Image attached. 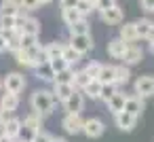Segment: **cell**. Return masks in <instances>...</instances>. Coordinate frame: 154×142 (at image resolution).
I'll return each mask as SVG.
<instances>
[{"label":"cell","instance_id":"6da1fadb","mask_svg":"<svg viewBox=\"0 0 154 142\" xmlns=\"http://www.w3.org/2000/svg\"><path fill=\"white\" fill-rule=\"evenodd\" d=\"M55 104H57V100H55L53 91H49V89H36V91L32 93V98H30L32 112H38L40 117L51 115L53 108H55Z\"/></svg>","mask_w":154,"mask_h":142},{"label":"cell","instance_id":"7a4b0ae2","mask_svg":"<svg viewBox=\"0 0 154 142\" xmlns=\"http://www.w3.org/2000/svg\"><path fill=\"white\" fill-rule=\"evenodd\" d=\"M2 87H5V91L19 95V93L26 89V76H23L21 72H9V74L5 76V81H2Z\"/></svg>","mask_w":154,"mask_h":142},{"label":"cell","instance_id":"3957f363","mask_svg":"<svg viewBox=\"0 0 154 142\" xmlns=\"http://www.w3.org/2000/svg\"><path fill=\"white\" fill-rule=\"evenodd\" d=\"M85 93L82 91H78V89H74L72 91V95L66 100V102H61L63 104V108H66V112H70V115H80L82 110H85Z\"/></svg>","mask_w":154,"mask_h":142},{"label":"cell","instance_id":"277c9868","mask_svg":"<svg viewBox=\"0 0 154 142\" xmlns=\"http://www.w3.org/2000/svg\"><path fill=\"white\" fill-rule=\"evenodd\" d=\"M82 125H85V119H82L80 115H70V112H66L63 119H61V127H63V131L70 134V136L82 134Z\"/></svg>","mask_w":154,"mask_h":142},{"label":"cell","instance_id":"5b68a950","mask_svg":"<svg viewBox=\"0 0 154 142\" xmlns=\"http://www.w3.org/2000/svg\"><path fill=\"white\" fill-rule=\"evenodd\" d=\"M135 95H139L143 100L154 95V76L152 74H143L135 81Z\"/></svg>","mask_w":154,"mask_h":142},{"label":"cell","instance_id":"8992f818","mask_svg":"<svg viewBox=\"0 0 154 142\" xmlns=\"http://www.w3.org/2000/svg\"><path fill=\"white\" fill-rule=\"evenodd\" d=\"M103 131H106V125H103V121H101V119H97V117L85 119L82 134H85L87 138H99V136H103Z\"/></svg>","mask_w":154,"mask_h":142},{"label":"cell","instance_id":"52a82bcc","mask_svg":"<svg viewBox=\"0 0 154 142\" xmlns=\"http://www.w3.org/2000/svg\"><path fill=\"white\" fill-rule=\"evenodd\" d=\"M70 45L80 53V55H85V53H89V51H93V47H95V43H93V36L91 34H80V36H70Z\"/></svg>","mask_w":154,"mask_h":142},{"label":"cell","instance_id":"ba28073f","mask_svg":"<svg viewBox=\"0 0 154 142\" xmlns=\"http://www.w3.org/2000/svg\"><path fill=\"white\" fill-rule=\"evenodd\" d=\"M137 119L139 117H133V115H129V112H118V115H114V123H116V127L120 129V131H133L135 127H137Z\"/></svg>","mask_w":154,"mask_h":142},{"label":"cell","instance_id":"9c48e42d","mask_svg":"<svg viewBox=\"0 0 154 142\" xmlns=\"http://www.w3.org/2000/svg\"><path fill=\"white\" fill-rule=\"evenodd\" d=\"M17 108H19V95L17 93L5 91L2 95H0V110H2L5 115H13Z\"/></svg>","mask_w":154,"mask_h":142},{"label":"cell","instance_id":"30bf717a","mask_svg":"<svg viewBox=\"0 0 154 142\" xmlns=\"http://www.w3.org/2000/svg\"><path fill=\"white\" fill-rule=\"evenodd\" d=\"M143 60V49L137 45V43H131L129 47H127V53H125V57H122V62H125V66H135V64H139Z\"/></svg>","mask_w":154,"mask_h":142},{"label":"cell","instance_id":"8fae6325","mask_svg":"<svg viewBox=\"0 0 154 142\" xmlns=\"http://www.w3.org/2000/svg\"><path fill=\"white\" fill-rule=\"evenodd\" d=\"M127 43L122 40V38H112V40H108V55L112 57V60H122L125 57V53H127Z\"/></svg>","mask_w":154,"mask_h":142},{"label":"cell","instance_id":"7c38bea8","mask_svg":"<svg viewBox=\"0 0 154 142\" xmlns=\"http://www.w3.org/2000/svg\"><path fill=\"white\" fill-rule=\"evenodd\" d=\"M99 15H101V21L108 24V26H118V24H122V9H120L118 5H114L112 9L101 11Z\"/></svg>","mask_w":154,"mask_h":142},{"label":"cell","instance_id":"4fadbf2b","mask_svg":"<svg viewBox=\"0 0 154 142\" xmlns=\"http://www.w3.org/2000/svg\"><path fill=\"white\" fill-rule=\"evenodd\" d=\"M143 98H139V95H135V93H131V95H127V102H125V112H129V115H133V117H139L141 112H143Z\"/></svg>","mask_w":154,"mask_h":142},{"label":"cell","instance_id":"5bb4252c","mask_svg":"<svg viewBox=\"0 0 154 142\" xmlns=\"http://www.w3.org/2000/svg\"><path fill=\"white\" fill-rule=\"evenodd\" d=\"M97 81L101 85H116V66L112 64H101V70L97 74Z\"/></svg>","mask_w":154,"mask_h":142},{"label":"cell","instance_id":"9a60e30c","mask_svg":"<svg viewBox=\"0 0 154 142\" xmlns=\"http://www.w3.org/2000/svg\"><path fill=\"white\" fill-rule=\"evenodd\" d=\"M125 102H127V93H125V91H116V93L106 102V106H108V110H110L112 115H118V112L125 110Z\"/></svg>","mask_w":154,"mask_h":142},{"label":"cell","instance_id":"2e32d148","mask_svg":"<svg viewBox=\"0 0 154 142\" xmlns=\"http://www.w3.org/2000/svg\"><path fill=\"white\" fill-rule=\"evenodd\" d=\"M19 131H21V119H17V117L5 119V136H7V138H11V140L17 142Z\"/></svg>","mask_w":154,"mask_h":142},{"label":"cell","instance_id":"e0dca14e","mask_svg":"<svg viewBox=\"0 0 154 142\" xmlns=\"http://www.w3.org/2000/svg\"><path fill=\"white\" fill-rule=\"evenodd\" d=\"M118 38H122V40H125L127 45H131V43H137L139 38H137V30H135V21H129V24L120 26Z\"/></svg>","mask_w":154,"mask_h":142},{"label":"cell","instance_id":"ac0fdd59","mask_svg":"<svg viewBox=\"0 0 154 142\" xmlns=\"http://www.w3.org/2000/svg\"><path fill=\"white\" fill-rule=\"evenodd\" d=\"M34 74H36L38 81H45V83H53V81H55V72H53V68H51L49 62L38 64V66L34 68Z\"/></svg>","mask_w":154,"mask_h":142},{"label":"cell","instance_id":"d6986e66","mask_svg":"<svg viewBox=\"0 0 154 142\" xmlns=\"http://www.w3.org/2000/svg\"><path fill=\"white\" fill-rule=\"evenodd\" d=\"M72 91H74V87L70 83H53V95L57 102H66L72 95Z\"/></svg>","mask_w":154,"mask_h":142},{"label":"cell","instance_id":"ffe728a7","mask_svg":"<svg viewBox=\"0 0 154 142\" xmlns=\"http://www.w3.org/2000/svg\"><path fill=\"white\" fill-rule=\"evenodd\" d=\"M63 45H66V43H59V40L45 45V47H42V51H45V60L51 62V60H55V57H61V53H63Z\"/></svg>","mask_w":154,"mask_h":142},{"label":"cell","instance_id":"44dd1931","mask_svg":"<svg viewBox=\"0 0 154 142\" xmlns=\"http://www.w3.org/2000/svg\"><path fill=\"white\" fill-rule=\"evenodd\" d=\"M61 57L66 60V64H68L70 68H74V66L82 60V55H80V53L70 45V43H66V45H63V53H61Z\"/></svg>","mask_w":154,"mask_h":142},{"label":"cell","instance_id":"7402d4cb","mask_svg":"<svg viewBox=\"0 0 154 142\" xmlns=\"http://www.w3.org/2000/svg\"><path fill=\"white\" fill-rule=\"evenodd\" d=\"M152 26H154V24H152L150 19H146V17H143V19H139V21H135L137 38H139V40H141V38H143V40H148V36H150V30H152Z\"/></svg>","mask_w":154,"mask_h":142},{"label":"cell","instance_id":"603a6c76","mask_svg":"<svg viewBox=\"0 0 154 142\" xmlns=\"http://www.w3.org/2000/svg\"><path fill=\"white\" fill-rule=\"evenodd\" d=\"M21 34H30V36H38L40 34V21L34 19V17H28L23 21V28H21Z\"/></svg>","mask_w":154,"mask_h":142},{"label":"cell","instance_id":"cb8c5ba5","mask_svg":"<svg viewBox=\"0 0 154 142\" xmlns=\"http://www.w3.org/2000/svg\"><path fill=\"white\" fill-rule=\"evenodd\" d=\"M129 81H131V68L125 66V64L116 66V87H122V85H127Z\"/></svg>","mask_w":154,"mask_h":142},{"label":"cell","instance_id":"d4e9b609","mask_svg":"<svg viewBox=\"0 0 154 142\" xmlns=\"http://www.w3.org/2000/svg\"><path fill=\"white\" fill-rule=\"evenodd\" d=\"M91 81H93V79H89L85 70H74V81H72V87H74V89H78V91H82V89H85Z\"/></svg>","mask_w":154,"mask_h":142},{"label":"cell","instance_id":"484cf974","mask_svg":"<svg viewBox=\"0 0 154 142\" xmlns=\"http://www.w3.org/2000/svg\"><path fill=\"white\" fill-rule=\"evenodd\" d=\"M85 98H91V100H101V83L99 81H91L85 89H82Z\"/></svg>","mask_w":154,"mask_h":142},{"label":"cell","instance_id":"4316f807","mask_svg":"<svg viewBox=\"0 0 154 142\" xmlns=\"http://www.w3.org/2000/svg\"><path fill=\"white\" fill-rule=\"evenodd\" d=\"M21 123H23L26 127L34 129L36 134H38V131H42V129H40V127H42V117H40L38 112H30V115H28V117H26Z\"/></svg>","mask_w":154,"mask_h":142},{"label":"cell","instance_id":"83f0119b","mask_svg":"<svg viewBox=\"0 0 154 142\" xmlns=\"http://www.w3.org/2000/svg\"><path fill=\"white\" fill-rule=\"evenodd\" d=\"M19 2H15V0H2L0 2V15H11V17H15L17 13H19Z\"/></svg>","mask_w":154,"mask_h":142},{"label":"cell","instance_id":"f1b7e54d","mask_svg":"<svg viewBox=\"0 0 154 142\" xmlns=\"http://www.w3.org/2000/svg\"><path fill=\"white\" fill-rule=\"evenodd\" d=\"M61 19H63L66 26H74L76 21L87 19V17H82V15L78 13V9H66V11H61Z\"/></svg>","mask_w":154,"mask_h":142},{"label":"cell","instance_id":"f546056e","mask_svg":"<svg viewBox=\"0 0 154 142\" xmlns=\"http://www.w3.org/2000/svg\"><path fill=\"white\" fill-rule=\"evenodd\" d=\"M68 32H70V36H80V34H91V28H89L87 19H80L74 26H68Z\"/></svg>","mask_w":154,"mask_h":142},{"label":"cell","instance_id":"4dcf8cb0","mask_svg":"<svg viewBox=\"0 0 154 142\" xmlns=\"http://www.w3.org/2000/svg\"><path fill=\"white\" fill-rule=\"evenodd\" d=\"M15 60H17L19 66H23V68H32V70H34V62H32V57L28 55V51H23V49L15 51Z\"/></svg>","mask_w":154,"mask_h":142},{"label":"cell","instance_id":"1f68e13d","mask_svg":"<svg viewBox=\"0 0 154 142\" xmlns=\"http://www.w3.org/2000/svg\"><path fill=\"white\" fill-rule=\"evenodd\" d=\"M78 13L82 15V17H87V15H91L93 11H95V5H93V0H78Z\"/></svg>","mask_w":154,"mask_h":142},{"label":"cell","instance_id":"d6a6232c","mask_svg":"<svg viewBox=\"0 0 154 142\" xmlns=\"http://www.w3.org/2000/svg\"><path fill=\"white\" fill-rule=\"evenodd\" d=\"M19 45H21V49H32V47H36V45H38V36L21 34V36H19Z\"/></svg>","mask_w":154,"mask_h":142},{"label":"cell","instance_id":"836d02e7","mask_svg":"<svg viewBox=\"0 0 154 142\" xmlns=\"http://www.w3.org/2000/svg\"><path fill=\"white\" fill-rule=\"evenodd\" d=\"M82 70L87 72V76H89V79L97 81V74H99V70H101V64H99V62H91V64H87Z\"/></svg>","mask_w":154,"mask_h":142},{"label":"cell","instance_id":"e575fe53","mask_svg":"<svg viewBox=\"0 0 154 142\" xmlns=\"http://www.w3.org/2000/svg\"><path fill=\"white\" fill-rule=\"evenodd\" d=\"M72 81H74V70L68 68V70L55 74V81H53V83H70V85H72Z\"/></svg>","mask_w":154,"mask_h":142},{"label":"cell","instance_id":"d590c367","mask_svg":"<svg viewBox=\"0 0 154 142\" xmlns=\"http://www.w3.org/2000/svg\"><path fill=\"white\" fill-rule=\"evenodd\" d=\"M49 64H51V68H53V72H55V74H59V72H63V70H68V68H70V66L66 64V60H63V57H55V60H51Z\"/></svg>","mask_w":154,"mask_h":142},{"label":"cell","instance_id":"8d00e7d4","mask_svg":"<svg viewBox=\"0 0 154 142\" xmlns=\"http://www.w3.org/2000/svg\"><path fill=\"white\" fill-rule=\"evenodd\" d=\"M34 136H36V131L34 129H30V127H26L23 123H21V131H19V142H32L34 140Z\"/></svg>","mask_w":154,"mask_h":142},{"label":"cell","instance_id":"74e56055","mask_svg":"<svg viewBox=\"0 0 154 142\" xmlns=\"http://www.w3.org/2000/svg\"><path fill=\"white\" fill-rule=\"evenodd\" d=\"M17 17V15H15ZM15 17L11 15H0V30H15Z\"/></svg>","mask_w":154,"mask_h":142},{"label":"cell","instance_id":"f35d334b","mask_svg":"<svg viewBox=\"0 0 154 142\" xmlns=\"http://www.w3.org/2000/svg\"><path fill=\"white\" fill-rule=\"evenodd\" d=\"M116 91H118V87H116V85H101V100H103V102H108Z\"/></svg>","mask_w":154,"mask_h":142},{"label":"cell","instance_id":"ab89813d","mask_svg":"<svg viewBox=\"0 0 154 142\" xmlns=\"http://www.w3.org/2000/svg\"><path fill=\"white\" fill-rule=\"evenodd\" d=\"M93 5H95V11H106V9H112L116 5V0H93Z\"/></svg>","mask_w":154,"mask_h":142},{"label":"cell","instance_id":"60d3db41","mask_svg":"<svg viewBox=\"0 0 154 142\" xmlns=\"http://www.w3.org/2000/svg\"><path fill=\"white\" fill-rule=\"evenodd\" d=\"M32 142H53V136L51 134H47V131H38L36 136H34V140Z\"/></svg>","mask_w":154,"mask_h":142},{"label":"cell","instance_id":"b9f144b4","mask_svg":"<svg viewBox=\"0 0 154 142\" xmlns=\"http://www.w3.org/2000/svg\"><path fill=\"white\" fill-rule=\"evenodd\" d=\"M59 7H61V11H66V9H76V7H78V0H59Z\"/></svg>","mask_w":154,"mask_h":142},{"label":"cell","instance_id":"7bdbcfd3","mask_svg":"<svg viewBox=\"0 0 154 142\" xmlns=\"http://www.w3.org/2000/svg\"><path fill=\"white\" fill-rule=\"evenodd\" d=\"M21 9H26V11H36V9H38V2H36V0H21Z\"/></svg>","mask_w":154,"mask_h":142},{"label":"cell","instance_id":"ee69618b","mask_svg":"<svg viewBox=\"0 0 154 142\" xmlns=\"http://www.w3.org/2000/svg\"><path fill=\"white\" fill-rule=\"evenodd\" d=\"M139 5L146 13H154V0H139Z\"/></svg>","mask_w":154,"mask_h":142},{"label":"cell","instance_id":"f6af8a7d","mask_svg":"<svg viewBox=\"0 0 154 142\" xmlns=\"http://www.w3.org/2000/svg\"><path fill=\"white\" fill-rule=\"evenodd\" d=\"M5 51H7V40L0 36V53H5Z\"/></svg>","mask_w":154,"mask_h":142},{"label":"cell","instance_id":"bcb514c9","mask_svg":"<svg viewBox=\"0 0 154 142\" xmlns=\"http://www.w3.org/2000/svg\"><path fill=\"white\" fill-rule=\"evenodd\" d=\"M148 43H154V26H152V30H150V36H148Z\"/></svg>","mask_w":154,"mask_h":142},{"label":"cell","instance_id":"7dc6e473","mask_svg":"<svg viewBox=\"0 0 154 142\" xmlns=\"http://www.w3.org/2000/svg\"><path fill=\"white\" fill-rule=\"evenodd\" d=\"M53 142H68V140L61 138V136H53Z\"/></svg>","mask_w":154,"mask_h":142},{"label":"cell","instance_id":"c3c4849f","mask_svg":"<svg viewBox=\"0 0 154 142\" xmlns=\"http://www.w3.org/2000/svg\"><path fill=\"white\" fill-rule=\"evenodd\" d=\"M36 2H38V7H40V5H49V2H53V0H36Z\"/></svg>","mask_w":154,"mask_h":142},{"label":"cell","instance_id":"681fc988","mask_svg":"<svg viewBox=\"0 0 154 142\" xmlns=\"http://www.w3.org/2000/svg\"><path fill=\"white\" fill-rule=\"evenodd\" d=\"M0 142H15V140H11V138H7V136H2V138H0Z\"/></svg>","mask_w":154,"mask_h":142},{"label":"cell","instance_id":"f907efd6","mask_svg":"<svg viewBox=\"0 0 154 142\" xmlns=\"http://www.w3.org/2000/svg\"><path fill=\"white\" fill-rule=\"evenodd\" d=\"M5 136V123H0V138Z\"/></svg>","mask_w":154,"mask_h":142},{"label":"cell","instance_id":"816d5d0a","mask_svg":"<svg viewBox=\"0 0 154 142\" xmlns=\"http://www.w3.org/2000/svg\"><path fill=\"white\" fill-rule=\"evenodd\" d=\"M5 117H7V115H5L2 110H0V123H5Z\"/></svg>","mask_w":154,"mask_h":142},{"label":"cell","instance_id":"f5cc1de1","mask_svg":"<svg viewBox=\"0 0 154 142\" xmlns=\"http://www.w3.org/2000/svg\"><path fill=\"white\" fill-rule=\"evenodd\" d=\"M150 53L154 55V43H150Z\"/></svg>","mask_w":154,"mask_h":142},{"label":"cell","instance_id":"db71d44e","mask_svg":"<svg viewBox=\"0 0 154 142\" xmlns=\"http://www.w3.org/2000/svg\"><path fill=\"white\" fill-rule=\"evenodd\" d=\"M0 89H2V81H0Z\"/></svg>","mask_w":154,"mask_h":142}]
</instances>
